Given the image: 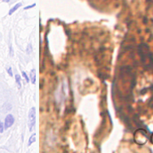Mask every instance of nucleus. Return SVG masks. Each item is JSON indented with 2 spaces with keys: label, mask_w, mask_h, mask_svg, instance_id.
<instances>
[{
  "label": "nucleus",
  "mask_w": 153,
  "mask_h": 153,
  "mask_svg": "<svg viewBox=\"0 0 153 153\" xmlns=\"http://www.w3.org/2000/svg\"><path fill=\"white\" fill-rule=\"evenodd\" d=\"M36 124V108L32 107L28 112V128L29 131L33 132Z\"/></svg>",
  "instance_id": "obj_1"
},
{
  "label": "nucleus",
  "mask_w": 153,
  "mask_h": 153,
  "mask_svg": "<svg viewBox=\"0 0 153 153\" xmlns=\"http://www.w3.org/2000/svg\"><path fill=\"white\" fill-rule=\"evenodd\" d=\"M15 123V117L12 114H8L6 116L5 120H4V129H9L11 128Z\"/></svg>",
  "instance_id": "obj_2"
},
{
  "label": "nucleus",
  "mask_w": 153,
  "mask_h": 153,
  "mask_svg": "<svg viewBox=\"0 0 153 153\" xmlns=\"http://www.w3.org/2000/svg\"><path fill=\"white\" fill-rule=\"evenodd\" d=\"M36 78H37V73L35 69H32L30 71V81L32 82L33 84H35L36 82Z\"/></svg>",
  "instance_id": "obj_3"
},
{
  "label": "nucleus",
  "mask_w": 153,
  "mask_h": 153,
  "mask_svg": "<svg viewBox=\"0 0 153 153\" xmlns=\"http://www.w3.org/2000/svg\"><path fill=\"white\" fill-rule=\"evenodd\" d=\"M22 6V3H18V4H16L15 6H13L10 10V11H9V16H12V15H13V14H14V13H15L18 9H20Z\"/></svg>",
  "instance_id": "obj_4"
},
{
  "label": "nucleus",
  "mask_w": 153,
  "mask_h": 153,
  "mask_svg": "<svg viewBox=\"0 0 153 153\" xmlns=\"http://www.w3.org/2000/svg\"><path fill=\"white\" fill-rule=\"evenodd\" d=\"M37 134L34 133V134H33L31 136H30V138H29V140H28V146H31L32 145H33V143L36 142V140H37Z\"/></svg>",
  "instance_id": "obj_5"
},
{
  "label": "nucleus",
  "mask_w": 153,
  "mask_h": 153,
  "mask_svg": "<svg viewBox=\"0 0 153 153\" xmlns=\"http://www.w3.org/2000/svg\"><path fill=\"white\" fill-rule=\"evenodd\" d=\"M15 78H16V83L17 88L20 89L22 88V76H20L19 74H16Z\"/></svg>",
  "instance_id": "obj_6"
},
{
  "label": "nucleus",
  "mask_w": 153,
  "mask_h": 153,
  "mask_svg": "<svg viewBox=\"0 0 153 153\" xmlns=\"http://www.w3.org/2000/svg\"><path fill=\"white\" fill-rule=\"evenodd\" d=\"M22 76L25 78V80H26V82H30V77L27 76V74L26 73V71H22Z\"/></svg>",
  "instance_id": "obj_7"
},
{
  "label": "nucleus",
  "mask_w": 153,
  "mask_h": 153,
  "mask_svg": "<svg viewBox=\"0 0 153 153\" xmlns=\"http://www.w3.org/2000/svg\"><path fill=\"white\" fill-rule=\"evenodd\" d=\"M4 130V124L0 121V134H3Z\"/></svg>",
  "instance_id": "obj_8"
},
{
  "label": "nucleus",
  "mask_w": 153,
  "mask_h": 153,
  "mask_svg": "<svg viewBox=\"0 0 153 153\" xmlns=\"http://www.w3.org/2000/svg\"><path fill=\"white\" fill-rule=\"evenodd\" d=\"M7 72H8V74L10 76H13V71H12V67L11 66H10L9 68H7Z\"/></svg>",
  "instance_id": "obj_9"
},
{
  "label": "nucleus",
  "mask_w": 153,
  "mask_h": 153,
  "mask_svg": "<svg viewBox=\"0 0 153 153\" xmlns=\"http://www.w3.org/2000/svg\"><path fill=\"white\" fill-rule=\"evenodd\" d=\"M35 6H36V4H33L32 5L26 6V7L24 8V10H29V9H31V8H34Z\"/></svg>",
  "instance_id": "obj_10"
},
{
  "label": "nucleus",
  "mask_w": 153,
  "mask_h": 153,
  "mask_svg": "<svg viewBox=\"0 0 153 153\" xmlns=\"http://www.w3.org/2000/svg\"><path fill=\"white\" fill-rule=\"evenodd\" d=\"M31 51H32V44H29L27 45V54H30Z\"/></svg>",
  "instance_id": "obj_11"
},
{
  "label": "nucleus",
  "mask_w": 153,
  "mask_h": 153,
  "mask_svg": "<svg viewBox=\"0 0 153 153\" xmlns=\"http://www.w3.org/2000/svg\"><path fill=\"white\" fill-rule=\"evenodd\" d=\"M1 1V0H0ZM2 1H4V2H5V3H9L10 2V0H2Z\"/></svg>",
  "instance_id": "obj_12"
}]
</instances>
